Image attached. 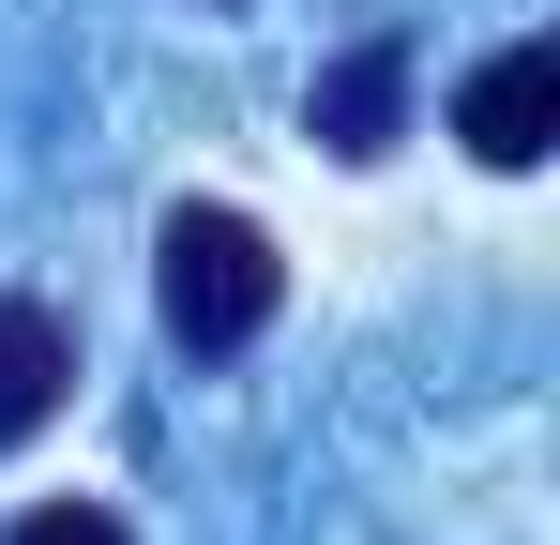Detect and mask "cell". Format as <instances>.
<instances>
[{
    "instance_id": "cell-1",
    "label": "cell",
    "mask_w": 560,
    "mask_h": 545,
    "mask_svg": "<svg viewBox=\"0 0 560 545\" xmlns=\"http://www.w3.org/2000/svg\"><path fill=\"white\" fill-rule=\"evenodd\" d=\"M152 303H167V334H183L197 363L258 349V334H273V303H288L273 228H258L243 197H183V212L152 228Z\"/></svg>"
},
{
    "instance_id": "cell-2",
    "label": "cell",
    "mask_w": 560,
    "mask_h": 545,
    "mask_svg": "<svg viewBox=\"0 0 560 545\" xmlns=\"http://www.w3.org/2000/svg\"><path fill=\"white\" fill-rule=\"evenodd\" d=\"M303 121H318V152H334V167H378V152L409 137V31L334 46V61H318V91H303Z\"/></svg>"
},
{
    "instance_id": "cell-3",
    "label": "cell",
    "mask_w": 560,
    "mask_h": 545,
    "mask_svg": "<svg viewBox=\"0 0 560 545\" xmlns=\"http://www.w3.org/2000/svg\"><path fill=\"white\" fill-rule=\"evenodd\" d=\"M455 137L485 152V167H546V137H560V46H500V61L469 77Z\"/></svg>"
},
{
    "instance_id": "cell-4",
    "label": "cell",
    "mask_w": 560,
    "mask_h": 545,
    "mask_svg": "<svg viewBox=\"0 0 560 545\" xmlns=\"http://www.w3.org/2000/svg\"><path fill=\"white\" fill-rule=\"evenodd\" d=\"M61 394H77V334L46 303H0V440H31Z\"/></svg>"
},
{
    "instance_id": "cell-5",
    "label": "cell",
    "mask_w": 560,
    "mask_h": 545,
    "mask_svg": "<svg viewBox=\"0 0 560 545\" xmlns=\"http://www.w3.org/2000/svg\"><path fill=\"white\" fill-rule=\"evenodd\" d=\"M0 545H137V531H121L106 500H31V515H15Z\"/></svg>"
}]
</instances>
